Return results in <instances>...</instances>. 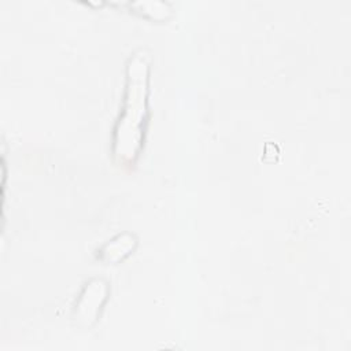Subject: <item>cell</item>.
I'll list each match as a JSON object with an SVG mask.
<instances>
[{
    "label": "cell",
    "mask_w": 351,
    "mask_h": 351,
    "mask_svg": "<svg viewBox=\"0 0 351 351\" xmlns=\"http://www.w3.org/2000/svg\"><path fill=\"white\" fill-rule=\"evenodd\" d=\"M126 73L125 104L114 133V156L119 163L134 162L144 138L148 93V58L144 51L130 58Z\"/></svg>",
    "instance_id": "6da1fadb"
}]
</instances>
